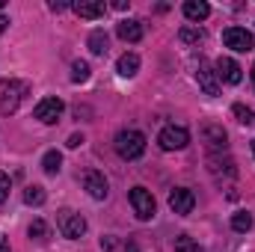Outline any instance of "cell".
<instances>
[{
    "label": "cell",
    "instance_id": "6da1fadb",
    "mask_svg": "<svg viewBox=\"0 0 255 252\" xmlns=\"http://www.w3.org/2000/svg\"><path fill=\"white\" fill-rule=\"evenodd\" d=\"M27 95H30V83H27V80H18V77L0 80V116L15 113V110L24 104Z\"/></svg>",
    "mask_w": 255,
    "mask_h": 252
},
{
    "label": "cell",
    "instance_id": "7a4b0ae2",
    "mask_svg": "<svg viewBox=\"0 0 255 252\" xmlns=\"http://www.w3.org/2000/svg\"><path fill=\"white\" fill-rule=\"evenodd\" d=\"M113 145H116V154H119L122 160H136V157H142V151H145V136H142L136 127H125V130L116 133Z\"/></svg>",
    "mask_w": 255,
    "mask_h": 252
},
{
    "label": "cell",
    "instance_id": "3957f363",
    "mask_svg": "<svg viewBox=\"0 0 255 252\" xmlns=\"http://www.w3.org/2000/svg\"><path fill=\"white\" fill-rule=\"evenodd\" d=\"M187 142H190V130L181 125H166L157 133V145L163 151H181V148H187Z\"/></svg>",
    "mask_w": 255,
    "mask_h": 252
},
{
    "label": "cell",
    "instance_id": "277c9868",
    "mask_svg": "<svg viewBox=\"0 0 255 252\" xmlns=\"http://www.w3.org/2000/svg\"><path fill=\"white\" fill-rule=\"evenodd\" d=\"M128 199H130V208H133V214H136V220H151L154 217V211H157V205H154V196L148 193L145 187H133L128 193Z\"/></svg>",
    "mask_w": 255,
    "mask_h": 252
},
{
    "label": "cell",
    "instance_id": "5b68a950",
    "mask_svg": "<svg viewBox=\"0 0 255 252\" xmlns=\"http://www.w3.org/2000/svg\"><path fill=\"white\" fill-rule=\"evenodd\" d=\"M57 229L63 232V238L77 241V238H83V232H86V220H83L80 214H74V211L63 208V211L57 214Z\"/></svg>",
    "mask_w": 255,
    "mask_h": 252
},
{
    "label": "cell",
    "instance_id": "8992f818",
    "mask_svg": "<svg viewBox=\"0 0 255 252\" xmlns=\"http://www.w3.org/2000/svg\"><path fill=\"white\" fill-rule=\"evenodd\" d=\"M223 45L232 48V51L247 54V51H253L255 48V36L250 33V30H244V27H229V30L223 33Z\"/></svg>",
    "mask_w": 255,
    "mask_h": 252
},
{
    "label": "cell",
    "instance_id": "52a82bcc",
    "mask_svg": "<svg viewBox=\"0 0 255 252\" xmlns=\"http://www.w3.org/2000/svg\"><path fill=\"white\" fill-rule=\"evenodd\" d=\"M65 104L57 98V95H51V98H42L39 104H36V110H33V116L42 122V125H54L60 116H63Z\"/></svg>",
    "mask_w": 255,
    "mask_h": 252
},
{
    "label": "cell",
    "instance_id": "ba28073f",
    "mask_svg": "<svg viewBox=\"0 0 255 252\" xmlns=\"http://www.w3.org/2000/svg\"><path fill=\"white\" fill-rule=\"evenodd\" d=\"M169 208H172V214H178V217L193 214V208H196V193H193L190 187H175L169 193Z\"/></svg>",
    "mask_w": 255,
    "mask_h": 252
},
{
    "label": "cell",
    "instance_id": "9c48e42d",
    "mask_svg": "<svg viewBox=\"0 0 255 252\" xmlns=\"http://www.w3.org/2000/svg\"><path fill=\"white\" fill-rule=\"evenodd\" d=\"M83 187L86 193L92 196V199H107V193H110V184H107V178H104V172H98V169H89V172H83Z\"/></svg>",
    "mask_w": 255,
    "mask_h": 252
},
{
    "label": "cell",
    "instance_id": "30bf717a",
    "mask_svg": "<svg viewBox=\"0 0 255 252\" xmlns=\"http://www.w3.org/2000/svg\"><path fill=\"white\" fill-rule=\"evenodd\" d=\"M214 71H217V77H220L223 83H232V86L244 80V74H241L244 68L235 63L232 57H220V60H217V65H214Z\"/></svg>",
    "mask_w": 255,
    "mask_h": 252
},
{
    "label": "cell",
    "instance_id": "8fae6325",
    "mask_svg": "<svg viewBox=\"0 0 255 252\" xmlns=\"http://www.w3.org/2000/svg\"><path fill=\"white\" fill-rule=\"evenodd\" d=\"M196 80H199V86L205 89V95H211V98L220 95V77H217V71H214L208 63H199V68H196Z\"/></svg>",
    "mask_w": 255,
    "mask_h": 252
},
{
    "label": "cell",
    "instance_id": "7c38bea8",
    "mask_svg": "<svg viewBox=\"0 0 255 252\" xmlns=\"http://www.w3.org/2000/svg\"><path fill=\"white\" fill-rule=\"evenodd\" d=\"M202 139L208 142V148H211V154H223L226 148H229V136H226V130L220 125H205L202 127Z\"/></svg>",
    "mask_w": 255,
    "mask_h": 252
},
{
    "label": "cell",
    "instance_id": "4fadbf2b",
    "mask_svg": "<svg viewBox=\"0 0 255 252\" xmlns=\"http://www.w3.org/2000/svg\"><path fill=\"white\" fill-rule=\"evenodd\" d=\"M223 154H226V151H223ZM223 154H211V157H208L211 175H214V178H220V175H223V178H235V175H238L235 160H232V157H223Z\"/></svg>",
    "mask_w": 255,
    "mask_h": 252
},
{
    "label": "cell",
    "instance_id": "5bb4252c",
    "mask_svg": "<svg viewBox=\"0 0 255 252\" xmlns=\"http://www.w3.org/2000/svg\"><path fill=\"white\" fill-rule=\"evenodd\" d=\"M71 9L80 15V18H101L104 12H107V3L104 0H77V3H71Z\"/></svg>",
    "mask_w": 255,
    "mask_h": 252
},
{
    "label": "cell",
    "instance_id": "9a60e30c",
    "mask_svg": "<svg viewBox=\"0 0 255 252\" xmlns=\"http://www.w3.org/2000/svg\"><path fill=\"white\" fill-rule=\"evenodd\" d=\"M116 36H119L122 42H139V39H142V24L133 21V18H125V21L116 24Z\"/></svg>",
    "mask_w": 255,
    "mask_h": 252
},
{
    "label": "cell",
    "instance_id": "2e32d148",
    "mask_svg": "<svg viewBox=\"0 0 255 252\" xmlns=\"http://www.w3.org/2000/svg\"><path fill=\"white\" fill-rule=\"evenodd\" d=\"M181 9H184V18L193 21V24H199V21H205V18L211 15V6H208L205 0H187Z\"/></svg>",
    "mask_w": 255,
    "mask_h": 252
},
{
    "label": "cell",
    "instance_id": "e0dca14e",
    "mask_svg": "<svg viewBox=\"0 0 255 252\" xmlns=\"http://www.w3.org/2000/svg\"><path fill=\"white\" fill-rule=\"evenodd\" d=\"M116 71H119L122 77H133V74L139 71V57H136V54H122L119 63H116Z\"/></svg>",
    "mask_w": 255,
    "mask_h": 252
},
{
    "label": "cell",
    "instance_id": "ac0fdd59",
    "mask_svg": "<svg viewBox=\"0 0 255 252\" xmlns=\"http://www.w3.org/2000/svg\"><path fill=\"white\" fill-rule=\"evenodd\" d=\"M42 169H45L48 175H57V172L63 169V154H60L57 148L45 151V157H42Z\"/></svg>",
    "mask_w": 255,
    "mask_h": 252
},
{
    "label": "cell",
    "instance_id": "d6986e66",
    "mask_svg": "<svg viewBox=\"0 0 255 252\" xmlns=\"http://www.w3.org/2000/svg\"><path fill=\"white\" fill-rule=\"evenodd\" d=\"M89 51H92L95 57H104V54H107V33H104V30H92V33H89Z\"/></svg>",
    "mask_w": 255,
    "mask_h": 252
},
{
    "label": "cell",
    "instance_id": "ffe728a7",
    "mask_svg": "<svg viewBox=\"0 0 255 252\" xmlns=\"http://www.w3.org/2000/svg\"><path fill=\"white\" fill-rule=\"evenodd\" d=\"M45 187H39V184H30V187L24 190V202L30 205V208H39V205H45Z\"/></svg>",
    "mask_w": 255,
    "mask_h": 252
},
{
    "label": "cell",
    "instance_id": "44dd1931",
    "mask_svg": "<svg viewBox=\"0 0 255 252\" xmlns=\"http://www.w3.org/2000/svg\"><path fill=\"white\" fill-rule=\"evenodd\" d=\"M178 39H181L184 45H199V42L205 39V30H202V27H181Z\"/></svg>",
    "mask_w": 255,
    "mask_h": 252
},
{
    "label": "cell",
    "instance_id": "7402d4cb",
    "mask_svg": "<svg viewBox=\"0 0 255 252\" xmlns=\"http://www.w3.org/2000/svg\"><path fill=\"white\" fill-rule=\"evenodd\" d=\"M232 229H235V232H250V229H253V214H250V211H238V214L232 217Z\"/></svg>",
    "mask_w": 255,
    "mask_h": 252
},
{
    "label": "cell",
    "instance_id": "603a6c76",
    "mask_svg": "<svg viewBox=\"0 0 255 252\" xmlns=\"http://www.w3.org/2000/svg\"><path fill=\"white\" fill-rule=\"evenodd\" d=\"M71 80L74 83H86L89 80V63L86 60H74L71 63Z\"/></svg>",
    "mask_w": 255,
    "mask_h": 252
},
{
    "label": "cell",
    "instance_id": "cb8c5ba5",
    "mask_svg": "<svg viewBox=\"0 0 255 252\" xmlns=\"http://www.w3.org/2000/svg\"><path fill=\"white\" fill-rule=\"evenodd\" d=\"M175 252H205V250L193 241L190 235H178L175 238Z\"/></svg>",
    "mask_w": 255,
    "mask_h": 252
},
{
    "label": "cell",
    "instance_id": "d4e9b609",
    "mask_svg": "<svg viewBox=\"0 0 255 252\" xmlns=\"http://www.w3.org/2000/svg\"><path fill=\"white\" fill-rule=\"evenodd\" d=\"M232 113L238 116V122H241V125H255V113L247 107V104H235V107H232Z\"/></svg>",
    "mask_w": 255,
    "mask_h": 252
},
{
    "label": "cell",
    "instance_id": "484cf974",
    "mask_svg": "<svg viewBox=\"0 0 255 252\" xmlns=\"http://www.w3.org/2000/svg\"><path fill=\"white\" fill-rule=\"evenodd\" d=\"M45 235H48V226H45V220H33V223H30V238H36V241H45Z\"/></svg>",
    "mask_w": 255,
    "mask_h": 252
},
{
    "label": "cell",
    "instance_id": "4316f807",
    "mask_svg": "<svg viewBox=\"0 0 255 252\" xmlns=\"http://www.w3.org/2000/svg\"><path fill=\"white\" fill-rule=\"evenodd\" d=\"M9 187H12L9 175H6V172H0V202H6V199H9Z\"/></svg>",
    "mask_w": 255,
    "mask_h": 252
},
{
    "label": "cell",
    "instance_id": "83f0119b",
    "mask_svg": "<svg viewBox=\"0 0 255 252\" xmlns=\"http://www.w3.org/2000/svg\"><path fill=\"white\" fill-rule=\"evenodd\" d=\"M80 142H83V133H71V136H68V142H65V145H68V148H77V145H80Z\"/></svg>",
    "mask_w": 255,
    "mask_h": 252
},
{
    "label": "cell",
    "instance_id": "f1b7e54d",
    "mask_svg": "<svg viewBox=\"0 0 255 252\" xmlns=\"http://www.w3.org/2000/svg\"><path fill=\"white\" fill-rule=\"evenodd\" d=\"M65 6H68V3H57V0H51V9H54V12H63Z\"/></svg>",
    "mask_w": 255,
    "mask_h": 252
},
{
    "label": "cell",
    "instance_id": "f546056e",
    "mask_svg": "<svg viewBox=\"0 0 255 252\" xmlns=\"http://www.w3.org/2000/svg\"><path fill=\"white\" fill-rule=\"evenodd\" d=\"M6 24H9V18H6V15H0V33L6 30Z\"/></svg>",
    "mask_w": 255,
    "mask_h": 252
},
{
    "label": "cell",
    "instance_id": "4dcf8cb0",
    "mask_svg": "<svg viewBox=\"0 0 255 252\" xmlns=\"http://www.w3.org/2000/svg\"><path fill=\"white\" fill-rule=\"evenodd\" d=\"M125 252H139V250H136V244H133V241H128V247H125Z\"/></svg>",
    "mask_w": 255,
    "mask_h": 252
},
{
    "label": "cell",
    "instance_id": "1f68e13d",
    "mask_svg": "<svg viewBox=\"0 0 255 252\" xmlns=\"http://www.w3.org/2000/svg\"><path fill=\"white\" fill-rule=\"evenodd\" d=\"M0 252H12V250H9V244H6L3 238H0Z\"/></svg>",
    "mask_w": 255,
    "mask_h": 252
},
{
    "label": "cell",
    "instance_id": "d6a6232c",
    "mask_svg": "<svg viewBox=\"0 0 255 252\" xmlns=\"http://www.w3.org/2000/svg\"><path fill=\"white\" fill-rule=\"evenodd\" d=\"M253 86H255V65H253Z\"/></svg>",
    "mask_w": 255,
    "mask_h": 252
},
{
    "label": "cell",
    "instance_id": "836d02e7",
    "mask_svg": "<svg viewBox=\"0 0 255 252\" xmlns=\"http://www.w3.org/2000/svg\"><path fill=\"white\" fill-rule=\"evenodd\" d=\"M253 151H255V139H253Z\"/></svg>",
    "mask_w": 255,
    "mask_h": 252
},
{
    "label": "cell",
    "instance_id": "e575fe53",
    "mask_svg": "<svg viewBox=\"0 0 255 252\" xmlns=\"http://www.w3.org/2000/svg\"><path fill=\"white\" fill-rule=\"evenodd\" d=\"M0 9H3V0H0Z\"/></svg>",
    "mask_w": 255,
    "mask_h": 252
}]
</instances>
